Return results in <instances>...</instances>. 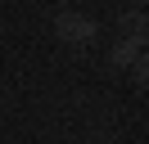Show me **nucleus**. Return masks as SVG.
<instances>
[{
  "mask_svg": "<svg viewBox=\"0 0 149 144\" xmlns=\"http://www.w3.org/2000/svg\"><path fill=\"white\" fill-rule=\"evenodd\" d=\"M136 45H127V41H118V45H113V50H109V63H113V68H131V63H136Z\"/></svg>",
  "mask_w": 149,
  "mask_h": 144,
  "instance_id": "nucleus-3",
  "label": "nucleus"
},
{
  "mask_svg": "<svg viewBox=\"0 0 149 144\" xmlns=\"http://www.w3.org/2000/svg\"><path fill=\"white\" fill-rule=\"evenodd\" d=\"M95 32H100V27H95V18H86V14H59L54 18V36L63 45H91Z\"/></svg>",
  "mask_w": 149,
  "mask_h": 144,
  "instance_id": "nucleus-1",
  "label": "nucleus"
},
{
  "mask_svg": "<svg viewBox=\"0 0 149 144\" xmlns=\"http://www.w3.org/2000/svg\"><path fill=\"white\" fill-rule=\"evenodd\" d=\"M140 5H145V0H136V9H140Z\"/></svg>",
  "mask_w": 149,
  "mask_h": 144,
  "instance_id": "nucleus-5",
  "label": "nucleus"
},
{
  "mask_svg": "<svg viewBox=\"0 0 149 144\" xmlns=\"http://www.w3.org/2000/svg\"><path fill=\"white\" fill-rule=\"evenodd\" d=\"M145 36H149V14L145 9H131V14H122L118 18V41H127V45H145Z\"/></svg>",
  "mask_w": 149,
  "mask_h": 144,
  "instance_id": "nucleus-2",
  "label": "nucleus"
},
{
  "mask_svg": "<svg viewBox=\"0 0 149 144\" xmlns=\"http://www.w3.org/2000/svg\"><path fill=\"white\" fill-rule=\"evenodd\" d=\"M131 77H136V86H145V81H149V63H145V54H136V63H131Z\"/></svg>",
  "mask_w": 149,
  "mask_h": 144,
  "instance_id": "nucleus-4",
  "label": "nucleus"
}]
</instances>
